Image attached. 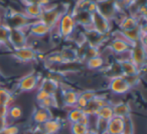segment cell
Listing matches in <instances>:
<instances>
[{
  "label": "cell",
  "mask_w": 147,
  "mask_h": 134,
  "mask_svg": "<svg viewBox=\"0 0 147 134\" xmlns=\"http://www.w3.org/2000/svg\"><path fill=\"white\" fill-rule=\"evenodd\" d=\"M77 23L75 21L71 12H63L59 19V22L57 24V35H61L63 38H69L71 35H73L74 31L76 29Z\"/></svg>",
  "instance_id": "cell-1"
},
{
  "label": "cell",
  "mask_w": 147,
  "mask_h": 134,
  "mask_svg": "<svg viewBox=\"0 0 147 134\" xmlns=\"http://www.w3.org/2000/svg\"><path fill=\"white\" fill-rule=\"evenodd\" d=\"M91 26L93 30L103 36L108 34L111 29L110 20L106 18L103 14H101L99 11H96L91 14Z\"/></svg>",
  "instance_id": "cell-2"
},
{
  "label": "cell",
  "mask_w": 147,
  "mask_h": 134,
  "mask_svg": "<svg viewBox=\"0 0 147 134\" xmlns=\"http://www.w3.org/2000/svg\"><path fill=\"white\" fill-rule=\"evenodd\" d=\"M130 60L140 69L145 64L146 60V49L142 40L132 44L130 49Z\"/></svg>",
  "instance_id": "cell-3"
},
{
  "label": "cell",
  "mask_w": 147,
  "mask_h": 134,
  "mask_svg": "<svg viewBox=\"0 0 147 134\" xmlns=\"http://www.w3.org/2000/svg\"><path fill=\"white\" fill-rule=\"evenodd\" d=\"M63 12H65V11H59V7L47 6L45 8H43L42 13H41L40 17H39V20L45 23L51 29H53L57 26L59 17L63 14Z\"/></svg>",
  "instance_id": "cell-4"
},
{
  "label": "cell",
  "mask_w": 147,
  "mask_h": 134,
  "mask_svg": "<svg viewBox=\"0 0 147 134\" xmlns=\"http://www.w3.org/2000/svg\"><path fill=\"white\" fill-rule=\"evenodd\" d=\"M8 43H10L14 48L26 46L27 34L25 28H10L8 36Z\"/></svg>",
  "instance_id": "cell-5"
},
{
  "label": "cell",
  "mask_w": 147,
  "mask_h": 134,
  "mask_svg": "<svg viewBox=\"0 0 147 134\" xmlns=\"http://www.w3.org/2000/svg\"><path fill=\"white\" fill-rule=\"evenodd\" d=\"M109 89L111 90L112 93L117 94V95H123L130 91L131 87L124 76L119 75L111 78L110 83H109Z\"/></svg>",
  "instance_id": "cell-6"
},
{
  "label": "cell",
  "mask_w": 147,
  "mask_h": 134,
  "mask_svg": "<svg viewBox=\"0 0 147 134\" xmlns=\"http://www.w3.org/2000/svg\"><path fill=\"white\" fill-rule=\"evenodd\" d=\"M29 23H30V18H28L23 12L15 11L9 14L4 24L7 25L9 28H26Z\"/></svg>",
  "instance_id": "cell-7"
},
{
  "label": "cell",
  "mask_w": 147,
  "mask_h": 134,
  "mask_svg": "<svg viewBox=\"0 0 147 134\" xmlns=\"http://www.w3.org/2000/svg\"><path fill=\"white\" fill-rule=\"evenodd\" d=\"M39 79L35 73H29L19 80L17 87L21 92H30L38 88Z\"/></svg>",
  "instance_id": "cell-8"
},
{
  "label": "cell",
  "mask_w": 147,
  "mask_h": 134,
  "mask_svg": "<svg viewBox=\"0 0 147 134\" xmlns=\"http://www.w3.org/2000/svg\"><path fill=\"white\" fill-rule=\"evenodd\" d=\"M67 121L69 123H81L83 125L90 126V116L87 115L83 109L73 107L67 113Z\"/></svg>",
  "instance_id": "cell-9"
},
{
  "label": "cell",
  "mask_w": 147,
  "mask_h": 134,
  "mask_svg": "<svg viewBox=\"0 0 147 134\" xmlns=\"http://www.w3.org/2000/svg\"><path fill=\"white\" fill-rule=\"evenodd\" d=\"M26 28H27V30H28L29 34L35 37L45 36V35H47L49 33H51V30L45 23H43L42 21H40L39 19L33 21V22H30L27 25Z\"/></svg>",
  "instance_id": "cell-10"
},
{
  "label": "cell",
  "mask_w": 147,
  "mask_h": 134,
  "mask_svg": "<svg viewBox=\"0 0 147 134\" xmlns=\"http://www.w3.org/2000/svg\"><path fill=\"white\" fill-rule=\"evenodd\" d=\"M13 56L22 62H30V61L36 59L37 54L34 49L26 45V46L15 48L14 52H13Z\"/></svg>",
  "instance_id": "cell-11"
},
{
  "label": "cell",
  "mask_w": 147,
  "mask_h": 134,
  "mask_svg": "<svg viewBox=\"0 0 147 134\" xmlns=\"http://www.w3.org/2000/svg\"><path fill=\"white\" fill-rule=\"evenodd\" d=\"M131 46H132V44H131L129 41H127L122 35H121V37H116V38H114L110 43L111 51H112L113 53H115L116 55L123 54V53L129 51L131 49Z\"/></svg>",
  "instance_id": "cell-12"
},
{
  "label": "cell",
  "mask_w": 147,
  "mask_h": 134,
  "mask_svg": "<svg viewBox=\"0 0 147 134\" xmlns=\"http://www.w3.org/2000/svg\"><path fill=\"white\" fill-rule=\"evenodd\" d=\"M124 132V118L113 116L107 121L106 134H123Z\"/></svg>",
  "instance_id": "cell-13"
},
{
  "label": "cell",
  "mask_w": 147,
  "mask_h": 134,
  "mask_svg": "<svg viewBox=\"0 0 147 134\" xmlns=\"http://www.w3.org/2000/svg\"><path fill=\"white\" fill-rule=\"evenodd\" d=\"M121 35L126 39L127 41L134 44V43L138 42V41L142 40V36H144V33L142 31V26L140 24L137 25L136 27L130 29V30H125V31H120Z\"/></svg>",
  "instance_id": "cell-14"
},
{
  "label": "cell",
  "mask_w": 147,
  "mask_h": 134,
  "mask_svg": "<svg viewBox=\"0 0 147 134\" xmlns=\"http://www.w3.org/2000/svg\"><path fill=\"white\" fill-rule=\"evenodd\" d=\"M59 82L55 79H53V78H45L39 83L37 89L43 90L45 92L51 94V95H55V93L59 90Z\"/></svg>",
  "instance_id": "cell-15"
},
{
  "label": "cell",
  "mask_w": 147,
  "mask_h": 134,
  "mask_svg": "<svg viewBox=\"0 0 147 134\" xmlns=\"http://www.w3.org/2000/svg\"><path fill=\"white\" fill-rule=\"evenodd\" d=\"M51 118V112L49 108L45 107H38L34 111L32 115V119L38 125H41L45 122H47V120H49Z\"/></svg>",
  "instance_id": "cell-16"
},
{
  "label": "cell",
  "mask_w": 147,
  "mask_h": 134,
  "mask_svg": "<svg viewBox=\"0 0 147 134\" xmlns=\"http://www.w3.org/2000/svg\"><path fill=\"white\" fill-rule=\"evenodd\" d=\"M139 24H140V22H139L138 17L135 15H128V16H124L121 19L120 23H119V27H120V31H125L130 30Z\"/></svg>",
  "instance_id": "cell-17"
},
{
  "label": "cell",
  "mask_w": 147,
  "mask_h": 134,
  "mask_svg": "<svg viewBox=\"0 0 147 134\" xmlns=\"http://www.w3.org/2000/svg\"><path fill=\"white\" fill-rule=\"evenodd\" d=\"M120 64L121 72H122L123 76H128V75H135V74H139L138 67L134 64L131 60H124V61H119Z\"/></svg>",
  "instance_id": "cell-18"
},
{
  "label": "cell",
  "mask_w": 147,
  "mask_h": 134,
  "mask_svg": "<svg viewBox=\"0 0 147 134\" xmlns=\"http://www.w3.org/2000/svg\"><path fill=\"white\" fill-rule=\"evenodd\" d=\"M42 127L41 130L45 134H57L59 131L61 129V123L57 119H49L43 124H41Z\"/></svg>",
  "instance_id": "cell-19"
},
{
  "label": "cell",
  "mask_w": 147,
  "mask_h": 134,
  "mask_svg": "<svg viewBox=\"0 0 147 134\" xmlns=\"http://www.w3.org/2000/svg\"><path fill=\"white\" fill-rule=\"evenodd\" d=\"M42 11H43L42 6L36 4V3H31V4L25 5L23 13H24V14L30 19H32V18L39 19V17H40Z\"/></svg>",
  "instance_id": "cell-20"
},
{
  "label": "cell",
  "mask_w": 147,
  "mask_h": 134,
  "mask_svg": "<svg viewBox=\"0 0 147 134\" xmlns=\"http://www.w3.org/2000/svg\"><path fill=\"white\" fill-rule=\"evenodd\" d=\"M79 97V93L75 90L67 89L63 92V104L67 107H76L77 100Z\"/></svg>",
  "instance_id": "cell-21"
},
{
  "label": "cell",
  "mask_w": 147,
  "mask_h": 134,
  "mask_svg": "<svg viewBox=\"0 0 147 134\" xmlns=\"http://www.w3.org/2000/svg\"><path fill=\"white\" fill-rule=\"evenodd\" d=\"M96 116L97 118H100V119L103 120H110L111 118L114 116V110H113V105L109 103L104 104L103 106H101L96 112Z\"/></svg>",
  "instance_id": "cell-22"
},
{
  "label": "cell",
  "mask_w": 147,
  "mask_h": 134,
  "mask_svg": "<svg viewBox=\"0 0 147 134\" xmlns=\"http://www.w3.org/2000/svg\"><path fill=\"white\" fill-rule=\"evenodd\" d=\"M113 110H114L115 116H119L122 118L131 116V107L125 102H120L113 105Z\"/></svg>",
  "instance_id": "cell-23"
},
{
  "label": "cell",
  "mask_w": 147,
  "mask_h": 134,
  "mask_svg": "<svg viewBox=\"0 0 147 134\" xmlns=\"http://www.w3.org/2000/svg\"><path fill=\"white\" fill-rule=\"evenodd\" d=\"M13 101H14V97L12 96V93L5 88L0 87V104L9 107L13 104Z\"/></svg>",
  "instance_id": "cell-24"
},
{
  "label": "cell",
  "mask_w": 147,
  "mask_h": 134,
  "mask_svg": "<svg viewBox=\"0 0 147 134\" xmlns=\"http://www.w3.org/2000/svg\"><path fill=\"white\" fill-rule=\"evenodd\" d=\"M104 64H105L104 58L102 56H100V55L92 57V58L87 60V66H88V68H90L92 70L100 69V68H102L104 66Z\"/></svg>",
  "instance_id": "cell-25"
},
{
  "label": "cell",
  "mask_w": 147,
  "mask_h": 134,
  "mask_svg": "<svg viewBox=\"0 0 147 134\" xmlns=\"http://www.w3.org/2000/svg\"><path fill=\"white\" fill-rule=\"evenodd\" d=\"M63 62H73L78 58V53L73 49H63L61 52Z\"/></svg>",
  "instance_id": "cell-26"
},
{
  "label": "cell",
  "mask_w": 147,
  "mask_h": 134,
  "mask_svg": "<svg viewBox=\"0 0 147 134\" xmlns=\"http://www.w3.org/2000/svg\"><path fill=\"white\" fill-rule=\"evenodd\" d=\"M38 104H39V107L49 108V109H51V107H57V102L55 95H47L41 101H39Z\"/></svg>",
  "instance_id": "cell-27"
},
{
  "label": "cell",
  "mask_w": 147,
  "mask_h": 134,
  "mask_svg": "<svg viewBox=\"0 0 147 134\" xmlns=\"http://www.w3.org/2000/svg\"><path fill=\"white\" fill-rule=\"evenodd\" d=\"M22 116V109L17 105H11L8 108V115L7 117H10L12 119L16 120Z\"/></svg>",
  "instance_id": "cell-28"
},
{
  "label": "cell",
  "mask_w": 147,
  "mask_h": 134,
  "mask_svg": "<svg viewBox=\"0 0 147 134\" xmlns=\"http://www.w3.org/2000/svg\"><path fill=\"white\" fill-rule=\"evenodd\" d=\"M9 28L7 25L5 24H0V43L2 44H6L8 43V36H9Z\"/></svg>",
  "instance_id": "cell-29"
},
{
  "label": "cell",
  "mask_w": 147,
  "mask_h": 134,
  "mask_svg": "<svg viewBox=\"0 0 147 134\" xmlns=\"http://www.w3.org/2000/svg\"><path fill=\"white\" fill-rule=\"evenodd\" d=\"M89 130V127L81 123H71V134H85Z\"/></svg>",
  "instance_id": "cell-30"
},
{
  "label": "cell",
  "mask_w": 147,
  "mask_h": 134,
  "mask_svg": "<svg viewBox=\"0 0 147 134\" xmlns=\"http://www.w3.org/2000/svg\"><path fill=\"white\" fill-rule=\"evenodd\" d=\"M133 130H134V125H133V121L131 119V116L124 118V132L123 134H133Z\"/></svg>",
  "instance_id": "cell-31"
},
{
  "label": "cell",
  "mask_w": 147,
  "mask_h": 134,
  "mask_svg": "<svg viewBox=\"0 0 147 134\" xmlns=\"http://www.w3.org/2000/svg\"><path fill=\"white\" fill-rule=\"evenodd\" d=\"M81 95L83 96V97L85 98V99L87 100V101H90V100L94 99L95 97L97 96V93L94 91V90H86V91L82 92V93H80Z\"/></svg>",
  "instance_id": "cell-32"
},
{
  "label": "cell",
  "mask_w": 147,
  "mask_h": 134,
  "mask_svg": "<svg viewBox=\"0 0 147 134\" xmlns=\"http://www.w3.org/2000/svg\"><path fill=\"white\" fill-rule=\"evenodd\" d=\"M47 60L51 63H61L63 62V58H61V53H53V54L49 55Z\"/></svg>",
  "instance_id": "cell-33"
},
{
  "label": "cell",
  "mask_w": 147,
  "mask_h": 134,
  "mask_svg": "<svg viewBox=\"0 0 147 134\" xmlns=\"http://www.w3.org/2000/svg\"><path fill=\"white\" fill-rule=\"evenodd\" d=\"M18 131H19V129H18V127H17V126H15V125H11V126L7 125L6 128L3 130L1 134H17V133H18Z\"/></svg>",
  "instance_id": "cell-34"
},
{
  "label": "cell",
  "mask_w": 147,
  "mask_h": 134,
  "mask_svg": "<svg viewBox=\"0 0 147 134\" xmlns=\"http://www.w3.org/2000/svg\"><path fill=\"white\" fill-rule=\"evenodd\" d=\"M8 106L0 104V117H7L8 115Z\"/></svg>",
  "instance_id": "cell-35"
},
{
  "label": "cell",
  "mask_w": 147,
  "mask_h": 134,
  "mask_svg": "<svg viewBox=\"0 0 147 134\" xmlns=\"http://www.w3.org/2000/svg\"><path fill=\"white\" fill-rule=\"evenodd\" d=\"M7 125H8L7 117H0V134L2 133V131L6 128Z\"/></svg>",
  "instance_id": "cell-36"
},
{
  "label": "cell",
  "mask_w": 147,
  "mask_h": 134,
  "mask_svg": "<svg viewBox=\"0 0 147 134\" xmlns=\"http://www.w3.org/2000/svg\"><path fill=\"white\" fill-rule=\"evenodd\" d=\"M35 3L40 6H42L43 8L49 6V3H51V0H35Z\"/></svg>",
  "instance_id": "cell-37"
},
{
  "label": "cell",
  "mask_w": 147,
  "mask_h": 134,
  "mask_svg": "<svg viewBox=\"0 0 147 134\" xmlns=\"http://www.w3.org/2000/svg\"><path fill=\"white\" fill-rule=\"evenodd\" d=\"M32 134H45V133L41 129H39V130H37V131H34Z\"/></svg>",
  "instance_id": "cell-38"
},
{
  "label": "cell",
  "mask_w": 147,
  "mask_h": 134,
  "mask_svg": "<svg viewBox=\"0 0 147 134\" xmlns=\"http://www.w3.org/2000/svg\"><path fill=\"white\" fill-rule=\"evenodd\" d=\"M126 2H131V1H134V0H125Z\"/></svg>",
  "instance_id": "cell-39"
},
{
  "label": "cell",
  "mask_w": 147,
  "mask_h": 134,
  "mask_svg": "<svg viewBox=\"0 0 147 134\" xmlns=\"http://www.w3.org/2000/svg\"><path fill=\"white\" fill-rule=\"evenodd\" d=\"M0 24H1V16H0Z\"/></svg>",
  "instance_id": "cell-40"
}]
</instances>
